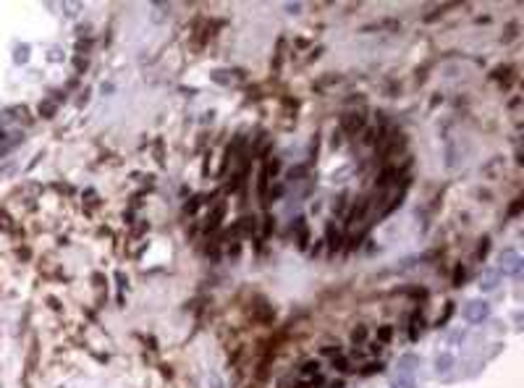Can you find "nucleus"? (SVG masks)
Returning <instances> with one entry per match:
<instances>
[{"label": "nucleus", "mask_w": 524, "mask_h": 388, "mask_svg": "<svg viewBox=\"0 0 524 388\" xmlns=\"http://www.w3.org/2000/svg\"><path fill=\"white\" fill-rule=\"evenodd\" d=\"M521 265H524V260H521V255L516 252V249H506V252L500 255V268H498V273H504V276H519Z\"/></svg>", "instance_id": "1"}, {"label": "nucleus", "mask_w": 524, "mask_h": 388, "mask_svg": "<svg viewBox=\"0 0 524 388\" xmlns=\"http://www.w3.org/2000/svg\"><path fill=\"white\" fill-rule=\"evenodd\" d=\"M488 315H490V304H488V302H480V299H474V302H469V304L464 307V317H467L469 323H483Z\"/></svg>", "instance_id": "2"}, {"label": "nucleus", "mask_w": 524, "mask_h": 388, "mask_svg": "<svg viewBox=\"0 0 524 388\" xmlns=\"http://www.w3.org/2000/svg\"><path fill=\"white\" fill-rule=\"evenodd\" d=\"M498 276H500L498 270H485L483 276H480V289H483V291H493V289L498 286Z\"/></svg>", "instance_id": "3"}, {"label": "nucleus", "mask_w": 524, "mask_h": 388, "mask_svg": "<svg viewBox=\"0 0 524 388\" xmlns=\"http://www.w3.org/2000/svg\"><path fill=\"white\" fill-rule=\"evenodd\" d=\"M451 367H453V357H451V354H441V357L435 359V370H438V373H448Z\"/></svg>", "instance_id": "4"}, {"label": "nucleus", "mask_w": 524, "mask_h": 388, "mask_svg": "<svg viewBox=\"0 0 524 388\" xmlns=\"http://www.w3.org/2000/svg\"><path fill=\"white\" fill-rule=\"evenodd\" d=\"M409 364H420V359H417L414 354H406V357H401V359H399V370H401V373H409V370H412Z\"/></svg>", "instance_id": "5"}, {"label": "nucleus", "mask_w": 524, "mask_h": 388, "mask_svg": "<svg viewBox=\"0 0 524 388\" xmlns=\"http://www.w3.org/2000/svg\"><path fill=\"white\" fill-rule=\"evenodd\" d=\"M393 388H414V380L409 378V375H399L393 380Z\"/></svg>", "instance_id": "6"}, {"label": "nucleus", "mask_w": 524, "mask_h": 388, "mask_svg": "<svg viewBox=\"0 0 524 388\" xmlns=\"http://www.w3.org/2000/svg\"><path fill=\"white\" fill-rule=\"evenodd\" d=\"M315 373H317V362H307L304 367H302V375H304V378H309V375H315Z\"/></svg>", "instance_id": "7"}, {"label": "nucleus", "mask_w": 524, "mask_h": 388, "mask_svg": "<svg viewBox=\"0 0 524 388\" xmlns=\"http://www.w3.org/2000/svg\"><path fill=\"white\" fill-rule=\"evenodd\" d=\"M210 388H225V383L220 380V375H215V373L210 375Z\"/></svg>", "instance_id": "8"}, {"label": "nucleus", "mask_w": 524, "mask_h": 388, "mask_svg": "<svg viewBox=\"0 0 524 388\" xmlns=\"http://www.w3.org/2000/svg\"><path fill=\"white\" fill-rule=\"evenodd\" d=\"M27 53H29V48H21L18 55H16V60H27Z\"/></svg>", "instance_id": "9"}, {"label": "nucleus", "mask_w": 524, "mask_h": 388, "mask_svg": "<svg viewBox=\"0 0 524 388\" xmlns=\"http://www.w3.org/2000/svg\"><path fill=\"white\" fill-rule=\"evenodd\" d=\"M330 388H344V385H341V383H333V385H330Z\"/></svg>", "instance_id": "10"}]
</instances>
